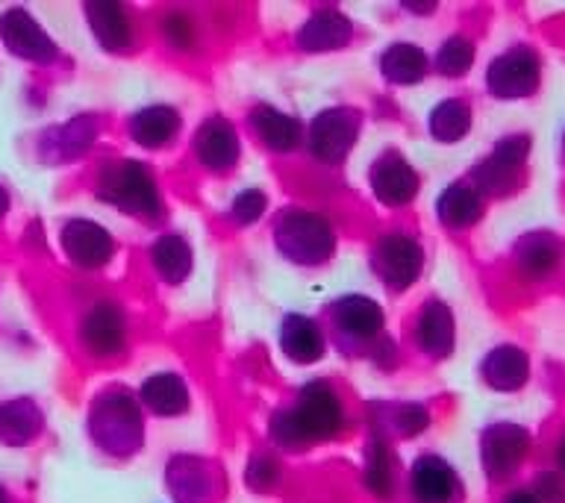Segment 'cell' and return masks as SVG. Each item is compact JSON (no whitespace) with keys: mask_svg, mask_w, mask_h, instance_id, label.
Wrapping results in <instances>:
<instances>
[{"mask_svg":"<svg viewBox=\"0 0 565 503\" xmlns=\"http://www.w3.org/2000/svg\"><path fill=\"white\" fill-rule=\"evenodd\" d=\"M342 427V404L327 383H309L300 388L298 406L289 413L277 415L274 436L289 448H298L303 441H316L333 436Z\"/></svg>","mask_w":565,"mask_h":503,"instance_id":"6da1fadb","label":"cell"},{"mask_svg":"<svg viewBox=\"0 0 565 503\" xmlns=\"http://www.w3.org/2000/svg\"><path fill=\"white\" fill-rule=\"evenodd\" d=\"M100 197H106L115 206H121L130 215L153 221L162 210L159 192L148 168L139 162H109L100 174Z\"/></svg>","mask_w":565,"mask_h":503,"instance_id":"7a4b0ae2","label":"cell"},{"mask_svg":"<svg viewBox=\"0 0 565 503\" xmlns=\"http://www.w3.org/2000/svg\"><path fill=\"white\" fill-rule=\"evenodd\" d=\"M277 247L286 259L298 265H321L333 256V227L312 212H289L277 224Z\"/></svg>","mask_w":565,"mask_h":503,"instance_id":"3957f363","label":"cell"},{"mask_svg":"<svg viewBox=\"0 0 565 503\" xmlns=\"http://www.w3.org/2000/svg\"><path fill=\"white\" fill-rule=\"evenodd\" d=\"M92 432L95 439L113 453H127L136 450L141 441V415L139 406L132 397L124 392H109V395L97 397L92 406Z\"/></svg>","mask_w":565,"mask_h":503,"instance_id":"277c9868","label":"cell"},{"mask_svg":"<svg viewBox=\"0 0 565 503\" xmlns=\"http://www.w3.org/2000/svg\"><path fill=\"white\" fill-rule=\"evenodd\" d=\"M360 136V113L348 106H333L316 115V121L309 124L307 141L309 150L324 162H342Z\"/></svg>","mask_w":565,"mask_h":503,"instance_id":"5b68a950","label":"cell"},{"mask_svg":"<svg viewBox=\"0 0 565 503\" xmlns=\"http://www.w3.org/2000/svg\"><path fill=\"white\" fill-rule=\"evenodd\" d=\"M424 254L413 238L404 233H388L374 247V271L388 289H406L422 274Z\"/></svg>","mask_w":565,"mask_h":503,"instance_id":"8992f818","label":"cell"},{"mask_svg":"<svg viewBox=\"0 0 565 503\" xmlns=\"http://www.w3.org/2000/svg\"><path fill=\"white\" fill-rule=\"evenodd\" d=\"M489 92L494 97H527L539 86V60L536 53L515 47V51L503 53L489 65L486 74Z\"/></svg>","mask_w":565,"mask_h":503,"instance_id":"52a82bcc","label":"cell"},{"mask_svg":"<svg viewBox=\"0 0 565 503\" xmlns=\"http://www.w3.org/2000/svg\"><path fill=\"white\" fill-rule=\"evenodd\" d=\"M0 39L21 60L47 62L56 56V44L26 9H9L0 18Z\"/></svg>","mask_w":565,"mask_h":503,"instance_id":"ba28073f","label":"cell"},{"mask_svg":"<svg viewBox=\"0 0 565 503\" xmlns=\"http://www.w3.org/2000/svg\"><path fill=\"white\" fill-rule=\"evenodd\" d=\"M62 250L79 268H100L113 259V236L95 221H68L62 227Z\"/></svg>","mask_w":565,"mask_h":503,"instance_id":"9c48e42d","label":"cell"},{"mask_svg":"<svg viewBox=\"0 0 565 503\" xmlns=\"http://www.w3.org/2000/svg\"><path fill=\"white\" fill-rule=\"evenodd\" d=\"M371 192L386 206H404L418 192V176L404 157L383 153L371 168Z\"/></svg>","mask_w":565,"mask_h":503,"instance_id":"30bf717a","label":"cell"},{"mask_svg":"<svg viewBox=\"0 0 565 503\" xmlns=\"http://www.w3.org/2000/svg\"><path fill=\"white\" fill-rule=\"evenodd\" d=\"M527 159V139L524 136H510L503 139L498 148L492 150V157L483 159L477 168V185L489 189V192H507L515 176H519L521 165Z\"/></svg>","mask_w":565,"mask_h":503,"instance_id":"8fae6325","label":"cell"},{"mask_svg":"<svg viewBox=\"0 0 565 503\" xmlns=\"http://www.w3.org/2000/svg\"><path fill=\"white\" fill-rule=\"evenodd\" d=\"M83 344L95 356H113V353H121L124 347V312L115 303H100L83 318Z\"/></svg>","mask_w":565,"mask_h":503,"instance_id":"7c38bea8","label":"cell"},{"mask_svg":"<svg viewBox=\"0 0 565 503\" xmlns=\"http://www.w3.org/2000/svg\"><path fill=\"white\" fill-rule=\"evenodd\" d=\"M194 150L210 171H227L238 159V136L227 121L210 118L194 136Z\"/></svg>","mask_w":565,"mask_h":503,"instance_id":"4fadbf2b","label":"cell"},{"mask_svg":"<svg viewBox=\"0 0 565 503\" xmlns=\"http://www.w3.org/2000/svg\"><path fill=\"white\" fill-rule=\"evenodd\" d=\"M280 347L291 362L312 365L324 353V335H321V330H318L312 318L286 315L280 327Z\"/></svg>","mask_w":565,"mask_h":503,"instance_id":"5bb4252c","label":"cell"},{"mask_svg":"<svg viewBox=\"0 0 565 503\" xmlns=\"http://www.w3.org/2000/svg\"><path fill=\"white\" fill-rule=\"evenodd\" d=\"M348 39H351V21L339 9H318L298 33V44L309 53L335 51Z\"/></svg>","mask_w":565,"mask_h":503,"instance_id":"9a60e30c","label":"cell"},{"mask_svg":"<svg viewBox=\"0 0 565 503\" xmlns=\"http://www.w3.org/2000/svg\"><path fill=\"white\" fill-rule=\"evenodd\" d=\"M177 130H180V115L171 106H145L130 121L132 139L150 150L166 148L168 141H174Z\"/></svg>","mask_w":565,"mask_h":503,"instance_id":"2e32d148","label":"cell"},{"mask_svg":"<svg viewBox=\"0 0 565 503\" xmlns=\"http://www.w3.org/2000/svg\"><path fill=\"white\" fill-rule=\"evenodd\" d=\"M86 18L92 33L106 51H127L130 47V21L118 3H86Z\"/></svg>","mask_w":565,"mask_h":503,"instance_id":"e0dca14e","label":"cell"},{"mask_svg":"<svg viewBox=\"0 0 565 503\" xmlns=\"http://www.w3.org/2000/svg\"><path fill=\"white\" fill-rule=\"evenodd\" d=\"M335 324L356 339H369V335H377L383 330V309L371 298L348 295L335 303Z\"/></svg>","mask_w":565,"mask_h":503,"instance_id":"ac0fdd59","label":"cell"},{"mask_svg":"<svg viewBox=\"0 0 565 503\" xmlns=\"http://www.w3.org/2000/svg\"><path fill=\"white\" fill-rule=\"evenodd\" d=\"M415 333H418V344L433 356L450 353V347H454V315H450V309L439 300L427 303L422 315H418Z\"/></svg>","mask_w":565,"mask_h":503,"instance_id":"d6986e66","label":"cell"},{"mask_svg":"<svg viewBox=\"0 0 565 503\" xmlns=\"http://www.w3.org/2000/svg\"><path fill=\"white\" fill-rule=\"evenodd\" d=\"M530 374L527 356L519 347H512V344H503V347H494L489 356L483 360V377L489 386L503 388V392H510V388H519Z\"/></svg>","mask_w":565,"mask_h":503,"instance_id":"ffe728a7","label":"cell"},{"mask_svg":"<svg viewBox=\"0 0 565 503\" xmlns=\"http://www.w3.org/2000/svg\"><path fill=\"white\" fill-rule=\"evenodd\" d=\"M141 404L157 415H180L189 409V388L177 374H153L145 379L139 392Z\"/></svg>","mask_w":565,"mask_h":503,"instance_id":"44dd1931","label":"cell"},{"mask_svg":"<svg viewBox=\"0 0 565 503\" xmlns=\"http://www.w3.org/2000/svg\"><path fill=\"white\" fill-rule=\"evenodd\" d=\"M42 430V413L33 400L15 397L9 404H0V439L7 445H24Z\"/></svg>","mask_w":565,"mask_h":503,"instance_id":"7402d4cb","label":"cell"},{"mask_svg":"<svg viewBox=\"0 0 565 503\" xmlns=\"http://www.w3.org/2000/svg\"><path fill=\"white\" fill-rule=\"evenodd\" d=\"M256 136L268 145L271 150H291L300 141V124L291 115L274 109V106H259L250 113Z\"/></svg>","mask_w":565,"mask_h":503,"instance_id":"603a6c76","label":"cell"},{"mask_svg":"<svg viewBox=\"0 0 565 503\" xmlns=\"http://www.w3.org/2000/svg\"><path fill=\"white\" fill-rule=\"evenodd\" d=\"M436 212H439L441 224H448V227H468L480 218V194L471 185L454 183L439 194Z\"/></svg>","mask_w":565,"mask_h":503,"instance_id":"cb8c5ba5","label":"cell"},{"mask_svg":"<svg viewBox=\"0 0 565 503\" xmlns=\"http://www.w3.org/2000/svg\"><path fill=\"white\" fill-rule=\"evenodd\" d=\"M153 265H157L159 277L166 282H183L192 271V247L183 236L177 233H168L153 245Z\"/></svg>","mask_w":565,"mask_h":503,"instance_id":"d4e9b609","label":"cell"},{"mask_svg":"<svg viewBox=\"0 0 565 503\" xmlns=\"http://www.w3.org/2000/svg\"><path fill=\"white\" fill-rule=\"evenodd\" d=\"M380 68H383V77L388 83H418V79L427 74V56H424L422 47H415V44H392L386 53H383V60H380Z\"/></svg>","mask_w":565,"mask_h":503,"instance_id":"484cf974","label":"cell"},{"mask_svg":"<svg viewBox=\"0 0 565 503\" xmlns=\"http://www.w3.org/2000/svg\"><path fill=\"white\" fill-rule=\"evenodd\" d=\"M413 489L415 497L422 503H448L450 492H454V474L439 459H418L413 474Z\"/></svg>","mask_w":565,"mask_h":503,"instance_id":"4316f807","label":"cell"},{"mask_svg":"<svg viewBox=\"0 0 565 503\" xmlns=\"http://www.w3.org/2000/svg\"><path fill=\"white\" fill-rule=\"evenodd\" d=\"M471 130V109L462 100H441L430 113V132L439 141H459Z\"/></svg>","mask_w":565,"mask_h":503,"instance_id":"83f0119b","label":"cell"},{"mask_svg":"<svg viewBox=\"0 0 565 503\" xmlns=\"http://www.w3.org/2000/svg\"><path fill=\"white\" fill-rule=\"evenodd\" d=\"M559 256H563V245L556 242V238L551 236H530L524 238V245L519 247V263L524 271L530 274H547L551 268H554L556 263H559Z\"/></svg>","mask_w":565,"mask_h":503,"instance_id":"f1b7e54d","label":"cell"},{"mask_svg":"<svg viewBox=\"0 0 565 503\" xmlns=\"http://www.w3.org/2000/svg\"><path fill=\"white\" fill-rule=\"evenodd\" d=\"M489 457H494V468L512 465L515 459H521V450H524V432L515 430V427H498V430L489 432Z\"/></svg>","mask_w":565,"mask_h":503,"instance_id":"f546056e","label":"cell"},{"mask_svg":"<svg viewBox=\"0 0 565 503\" xmlns=\"http://www.w3.org/2000/svg\"><path fill=\"white\" fill-rule=\"evenodd\" d=\"M436 62H439L441 74L459 77V74H466L468 65L475 62V47H471V42L462 39V35H454V39H448V42L441 44Z\"/></svg>","mask_w":565,"mask_h":503,"instance_id":"4dcf8cb0","label":"cell"},{"mask_svg":"<svg viewBox=\"0 0 565 503\" xmlns=\"http://www.w3.org/2000/svg\"><path fill=\"white\" fill-rule=\"evenodd\" d=\"M265 206H268L265 192H259V189H247V192H242L236 201H233L230 215H233V221H238V224H254V221L265 212Z\"/></svg>","mask_w":565,"mask_h":503,"instance_id":"1f68e13d","label":"cell"},{"mask_svg":"<svg viewBox=\"0 0 565 503\" xmlns=\"http://www.w3.org/2000/svg\"><path fill=\"white\" fill-rule=\"evenodd\" d=\"M369 485L377 494L386 497L388 489H392V474H388V459L386 448L383 445H371V459H369Z\"/></svg>","mask_w":565,"mask_h":503,"instance_id":"d6a6232c","label":"cell"},{"mask_svg":"<svg viewBox=\"0 0 565 503\" xmlns=\"http://www.w3.org/2000/svg\"><path fill=\"white\" fill-rule=\"evenodd\" d=\"M427 427V413L422 406H404L397 409V432H418Z\"/></svg>","mask_w":565,"mask_h":503,"instance_id":"836d02e7","label":"cell"},{"mask_svg":"<svg viewBox=\"0 0 565 503\" xmlns=\"http://www.w3.org/2000/svg\"><path fill=\"white\" fill-rule=\"evenodd\" d=\"M166 33L168 39L177 44V47H189L192 44V21L189 18H168V24H166Z\"/></svg>","mask_w":565,"mask_h":503,"instance_id":"e575fe53","label":"cell"},{"mask_svg":"<svg viewBox=\"0 0 565 503\" xmlns=\"http://www.w3.org/2000/svg\"><path fill=\"white\" fill-rule=\"evenodd\" d=\"M7 210H9V197H7V192L0 189V218L7 215Z\"/></svg>","mask_w":565,"mask_h":503,"instance_id":"d590c367","label":"cell"},{"mask_svg":"<svg viewBox=\"0 0 565 503\" xmlns=\"http://www.w3.org/2000/svg\"><path fill=\"white\" fill-rule=\"evenodd\" d=\"M512 503H533V501H530L527 494H519V497H512Z\"/></svg>","mask_w":565,"mask_h":503,"instance_id":"8d00e7d4","label":"cell"},{"mask_svg":"<svg viewBox=\"0 0 565 503\" xmlns=\"http://www.w3.org/2000/svg\"><path fill=\"white\" fill-rule=\"evenodd\" d=\"M0 503H9V497H7V492H3V489H0Z\"/></svg>","mask_w":565,"mask_h":503,"instance_id":"74e56055","label":"cell"},{"mask_svg":"<svg viewBox=\"0 0 565 503\" xmlns=\"http://www.w3.org/2000/svg\"><path fill=\"white\" fill-rule=\"evenodd\" d=\"M563 465H565V445H563Z\"/></svg>","mask_w":565,"mask_h":503,"instance_id":"f35d334b","label":"cell"}]
</instances>
